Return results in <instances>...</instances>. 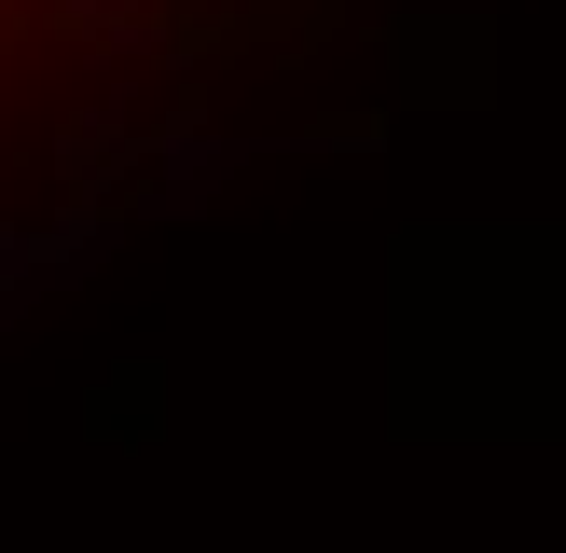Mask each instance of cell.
I'll list each match as a JSON object with an SVG mask.
<instances>
[{"mask_svg": "<svg viewBox=\"0 0 566 553\" xmlns=\"http://www.w3.org/2000/svg\"><path fill=\"white\" fill-rule=\"evenodd\" d=\"M318 0H0V276L42 263L235 55Z\"/></svg>", "mask_w": 566, "mask_h": 553, "instance_id": "6da1fadb", "label": "cell"}]
</instances>
